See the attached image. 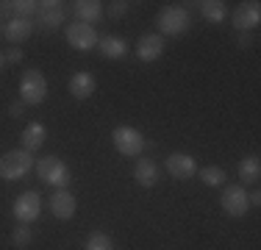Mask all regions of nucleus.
<instances>
[{
  "label": "nucleus",
  "mask_w": 261,
  "mask_h": 250,
  "mask_svg": "<svg viewBox=\"0 0 261 250\" xmlns=\"http://www.w3.org/2000/svg\"><path fill=\"white\" fill-rule=\"evenodd\" d=\"M36 159L28 153V150H9V153L0 156V178L3 181H20L34 170Z\"/></svg>",
  "instance_id": "1"
},
{
  "label": "nucleus",
  "mask_w": 261,
  "mask_h": 250,
  "mask_svg": "<svg viewBox=\"0 0 261 250\" xmlns=\"http://www.w3.org/2000/svg\"><path fill=\"white\" fill-rule=\"evenodd\" d=\"M189 22H192V17L184 6H164L156 14V25H159L161 36L164 34L167 36H181L189 31Z\"/></svg>",
  "instance_id": "2"
},
{
  "label": "nucleus",
  "mask_w": 261,
  "mask_h": 250,
  "mask_svg": "<svg viewBox=\"0 0 261 250\" xmlns=\"http://www.w3.org/2000/svg\"><path fill=\"white\" fill-rule=\"evenodd\" d=\"M34 167H36V175H39L47 186L67 189V184H70V170H67V164L59 159V156H45V159H36Z\"/></svg>",
  "instance_id": "3"
},
{
  "label": "nucleus",
  "mask_w": 261,
  "mask_h": 250,
  "mask_svg": "<svg viewBox=\"0 0 261 250\" xmlns=\"http://www.w3.org/2000/svg\"><path fill=\"white\" fill-rule=\"evenodd\" d=\"M20 100L25 106H39L47 100V81L39 70H28L20 78Z\"/></svg>",
  "instance_id": "4"
},
{
  "label": "nucleus",
  "mask_w": 261,
  "mask_h": 250,
  "mask_svg": "<svg viewBox=\"0 0 261 250\" xmlns=\"http://www.w3.org/2000/svg\"><path fill=\"white\" fill-rule=\"evenodd\" d=\"M111 145L122 156H139L145 150V136L134 128V125H117L111 131Z\"/></svg>",
  "instance_id": "5"
},
{
  "label": "nucleus",
  "mask_w": 261,
  "mask_h": 250,
  "mask_svg": "<svg viewBox=\"0 0 261 250\" xmlns=\"http://www.w3.org/2000/svg\"><path fill=\"white\" fill-rule=\"evenodd\" d=\"M220 206L228 217H245L247 209H250V195H247L245 186L239 184H228L222 189V197H220Z\"/></svg>",
  "instance_id": "6"
},
{
  "label": "nucleus",
  "mask_w": 261,
  "mask_h": 250,
  "mask_svg": "<svg viewBox=\"0 0 261 250\" xmlns=\"http://www.w3.org/2000/svg\"><path fill=\"white\" fill-rule=\"evenodd\" d=\"M11 211H14V217L22 225H31L34 220H39V214H42V197H39V192L28 189V192H22V195H17Z\"/></svg>",
  "instance_id": "7"
},
{
  "label": "nucleus",
  "mask_w": 261,
  "mask_h": 250,
  "mask_svg": "<svg viewBox=\"0 0 261 250\" xmlns=\"http://www.w3.org/2000/svg\"><path fill=\"white\" fill-rule=\"evenodd\" d=\"M261 22V3L258 0H247V3H239L233 11V28L239 34H247V31L258 28Z\"/></svg>",
  "instance_id": "8"
},
{
  "label": "nucleus",
  "mask_w": 261,
  "mask_h": 250,
  "mask_svg": "<svg viewBox=\"0 0 261 250\" xmlns=\"http://www.w3.org/2000/svg\"><path fill=\"white\" fill-rule=\"evenodd\" d=\"M67 42H70V47H75V50H92L100 42V36H97V31L92 28V25H86V22H70L67 25Z\"/></svg>",
  "instance_id": "9"
},
{
  "label": "nucleus",
  "mask_w": 261,
  "mask_h": 250,
  "mask_svg": "<svg viewBox=\"0 0 261 250\" xmlns=\"http://www.w3.org/2000/svg\"><path fill=\"white\" fill-rule=\"evenodd\" d=\"M164 164H167V172L178 181H189L197 175V161L189 153H170Z\"/></svg>",
  "instance_id": "10"
},
{
  "label": "nucleus",
  "mask_w": 261,
  "mask_h": 250,
  "mask_svg": "<svg viewBox=\"0 0 261 250\" xmlns=\"http://www.w3.org/2000/svg\"><path fill=\"white\" fill-rule=\"evenodd\" d=\"M47 203H50L53 217H59V220H72V217H75L78 200H75V195H72L70 189H56Z\"/></svg>",
  "instance_id": "11"
},
{
  "label": "nucleus",
  "mask_w": 261,
  "mask_h": 250,
  "mask_svg": "<svg viewBox=\"0 0 261 250\" xmlns=\"http://www.w3.org/2000/svg\"><path fill=\"white\" fill-rule=\"evenodd\" d=\"M134 53H136V59H139V61H156L159 56L164 53V36L156 34V31H153V34L139 36Z\"/></svg>",
  "instance_id": "12"
},
{
  "label": "nucleus",
  "mask_w": 261,
  "mask_h": 250,
  "mask_svg": "<svg viewBox=\"0 0 261 250\" xmlns=\"http://www.w3.org/2000/svg\"><path fill=\"white\" fill-rule=\"evenodd\" d=\"M67 89H70V95L75 100H89L97 89V81H95L92 72H75L70 81H67Z\"/></svg>",
  "instance_id": "13"
},
{
  "label": "nucleus",
  "mask_w": 261,
  "mask_h": 250,
  "mask_svg": "<svg viewBox=\"0 0 261 250\" xmlns=\"http://www.w3.org/2000/svg\"><path fill=\"white\" fill-rule=\"evenodd\" d=\"M64 3H59V0H45V3H39V25L45 31H56L61 22H64V9H61Z\"/></svg>",
  "instance_id": "14"
},
{
  "label": "nucleus",
  "mask_w": 261,
  "mask_h": 250,
  "mask_svg": "<svg viewBox=\"0 0 261 250\" xmlns=\"http://www.w3.org/2000/svg\"><path fill=\"white\" fill-rule=\"evenodd\" d=\"M72 11H75L78 22H86V25H95L103 20V3L100 0H75L72 3Z\"/></svg>",
  "instance_id": "15"
},
{
  "label": "nucleus",
  "mask_w": 261,
  "mask_h": 250,
  "mask_svg": "<svg viewBox=\"0 0 261 250\" xmlns=\"http://www.w3.org/2000/svg\"><path fill=\"white\" fill-rule=\"evenodd\" d=\"M134 181L139 186H145V189H153V186L159 184V167H156V161H150V159H139L134 164Z\"/></svg>",
  "instance_id": "16"
},
{
  "label": "nucleus",
  "mask_w": 261,
  "mask_h": 250,
  "mask_svg": "<svg viewBox=\"0 0 261 250\" xmlns=\"http://www.w3.org/2000/svg\"><path fill=\"white\" fill-rule=\"evenodd\" d=\"M22 150H28V153H34V150H39L45 145L47 139V128L42 122H28L25 128H22Z\"/></svg>",
  "instance_id": "17"
},
{
  "label": "nucleus",
  "mask_w": 261,
  "mask_h": 250,
  "mask_svg": "<svg viewBox=\"0 0 261 250\" xmlns=\"http://www.w3.org/2000/svg\"><path fill=\"white\" fill-rule=\"evenodd\" d=\"M31 34H34V22H31V20H22V17H14V20H9V25L3 28V36H6L9 42H14V45L25 42Z\"/></svg>",
  "instance_id": "18"
},
{
  "label": "nucleus",
  "mask_w": 261,
  "mask_h": 250,
  "mask_svg": "<svg viewBox=\"0 0 261 250\" xmlns=\"http://www.w3.org/2000/svg\"><path fill=\"white\" fill-rule=\"evenodd\" d=\"M97 47H100V53L106 56V59H114V61L128 53V42L122 39V36H100Z\"/></svg>",
  "instance_id": "19"
},
{
  "label": "nucleus",
  "mask_w": 261,
  "mask_h": 250,
  "mask_svg": "<svg viewBox=\"0 0 261 250\" xmlns=\"http://www.w3.org/2000/svg\"><path fill=\"white\" fill-rule=\"evenodd\" d=\"M261 178V161L258 156H245L239 161V181L242 184H258Z\"/></svg>",
  "instance_id": "20"
},
{
  "label": "nucleus",
  "mask_w": 261,
  "mask_h": 250,
  "mask_svg": "<svg viewBox=\"0 0 261 250\" xmlns=\"http://www.w3.org/2000/svg\"><path fill=\"white\" fill-rule=\"evenodd\" d=\"M200 14L206 17L208 22H222L228 17V6L222 3V0H200Z\"/></svg>",
  "instance_id": "21"
},
{
  "label": "nucleus",
  "mask_w": 261,
  "mask_h": 250,
  "mask_svg": "<svg viewBox=\"0 0 261 250\" xmlns=\"http://www.w3.org/2000/svg\"><path fill=\"white\" fill-rule=\"evenodd\" d=\"M84 250H114V242H111V236L103 234V231H92V234L86 236Z\"/></svg>",
  "instance_id": "22"
},
{
  "label": "nucleus",
  "mask_w": 261,
  "mask_h": 250,
  "mask_svg": "<svg viewBox=\"0 0 261 250\" xmlns=\"http://www.w3.org/2000/svg\"><path fill=\"white\" fill-rule=\"evenodd\" d=\"M9 9H11V17L31 20V14L39 11V3H36V0H14V3H9Z\"/></svg>",
  "instance_id": "23"
},
{
  "label": "nucleus",
  "mask_w": 261,
  "mask_h": 250,
  "mask_svg": "<svg viewBox=\"0 0 261 250\" xmlns=\"http://www.w3.org/2000/svg\"><path fill=\"white\" fill-rule=\"evenodd\" d=\"M200 181L206 186H222L228 181V175H225L222 167H203V170H200Z\"/></svg>",
  "instance_id": "24"
},
{
  "label": "nucleus",
  "mask_w": 261,
  "mask_h": 250,
  "mask_svg": "<svg viewBox=\"0 0 261 250\" xmlns=\"http://www.w3.org/2000/svg\"><path fill=\"white\" fill-rule=\"evenodd\" d=\"M31 239H34V234H31V228H28V225H22V222L11 231V245H14V247H28Z\"/></svg>",
  "instance_id": "25"
},
{
  "label": "nucleus",
  "mask_w": 261,
  "mask_h": 250,
  "mask_svg": "<svg viewBox=\"0 0 261 250\" xmlns=\"http://www.w3.org/2000/svg\"><path fill=\"white\" fill-rule=\"evenodd\" d=\"M128 6L130 3H125V0H117V3H111V20H120V17H125L128 14Z\"/></svg>",
  "instance_id": "26"
},
{
  "label": "nucleus",
  "mask_w": 261,
  "mask_h": 250,
  "mask_svg": "<svg viewBox=\"0 0 261 250\" xmlns=\"http://www.w3.org/2000/svg\"><path fill=\"white\" fill-rule=\"evenodd\" d=\"M22 56H25V53H22L20 47H11L9 53L3 56V61H9V64H20V61H22Z\"/></svg>",
  "instance_id": "27"
},
{
  "label": "nucleus",
  "mask_w": 261,
  "mask_h": 250,
  "mask_svg": "<svg viewBox=\"0 0 261 250\" xmlns=\"http://www.w3.org/2000/svg\"><path fill=\"white\" fill-rule=\"evenodd\" d=\"M22 106H25L22 100H17V103H11V106H9V114H11V117H20V114H22Z\"/></svg>",
  "instance_id": "28"
},
{
  "label": "nucleus",
  "mask_w": 261,
  "mask_h": 250,
  "mask_svg": "<svg viewBox=\"0 0 261 250\" xmlns=\"http://www.w3.org/2000/svg\"><path fill=\"white\" fill-rule=\"evenodd\" d=\"M250 203H253V206L261 203V195H258V192H253V195H250Z\"/></svg>",
  "instance_id": "29"
},
{
  "label": "nucleus",
  "mask_w": 261,
  "mask_h": 250,
  "mask_svg": "<svg viewBox=\"0 0 261 250\" xmlns=\"http://www.w3.org/2000/svg\"><path fill=\"white\" fill-rule=\"evenodd\" d=\"M239 45H245V47L250 45V39H247V34H239Z\"/></svg>",
  "instance_id": "30"
},
{
  "label": "nucleus",
  "mask_w": 261,
  "mask_h": 250,
  "mask_svg": "<svg viewBox=\"0 0 261 250\" xmlns=\"http://www.w3.org/2000/svg\"><path fill=\"white\" fill-rule=\"evenodd\" d=\"M6 64V61H3V53H0V67H3Z\"/></svg>",
  "instance_id": "31"
}]
</instances>
